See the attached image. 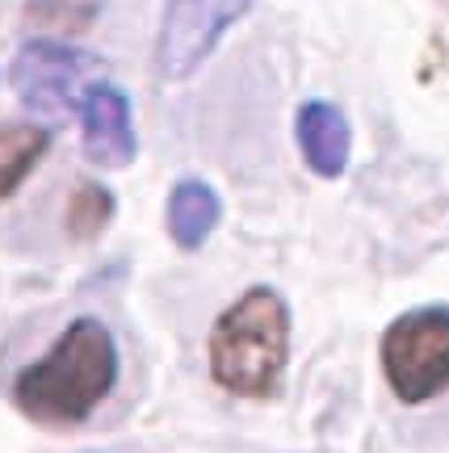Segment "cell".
Masks as SVG:
<instances>
[{"instance_id":"6da1fadb","label":"cell","mask_w":449,"mask_h":453,"mask_svg":"<svg viewBox=\"0 0 449 453\" xmlns=\"http://www.w3.org/2000/svg\"><path fill=\"white\" fill-rule=\"evenodd\" d=\"M113 382H118L113 332L93 315H81L59 332L47 353L13 378V403L30 420L67 428L89 420L113 395Z\"/></svg>"},{"instance_id":"7a4b0ae2","label":"cell","mask_w":449,"mask_h":453,"mask_svg":"<svg viewBox=\"0 0 449 453\" xmlns=\"http://www.w3.org/2000/svg\"><path fill=\"white\" fill-rule=\"evenodd\" d=\"M290 361V307L269 286H252L210 327V378L236 399H273Z\"/></svg>"},{"instance_id":"3957f363","label":"cell","mask_w":449,"mask_h":453,"mask_svg":"<svg viewBox=\"0 0 449 453\" xmlns=\"http://www.w3.org/2000/svg\"><path fill=\"white\" fill-rule=\"evenodd\" d=\"M383 373L407 407L449 390V307H420L399 315L383 336Z\"/></svg>"},{"instance_id":"277c9868","label":"cell","mask_w":449,"mask_h":453,"mask_svg":"<svg viewBox=\"0 0 449 453\" xmlns=\"http://www.w3.org/2000/svg\"><path fill=\"white\" fill-rule=\"evenodd\" d=\"M93 76H101V59L93 50L67 47V42H50V38H34L17 50L13 59V81L17 97L30 113L59 122L72 110H81L84 93L93 88Z\"/></svg>"},{"instance_id":"5b68a950","label":"cell","mask_w":449,"mask_h":453,"mask_svg":"<svg viewBox=\"0 0 449 453\" xmlns=\"http://www.w3.org/2000/svg\"><path fill=\"white\" fill-rule=\"evenodd\" d=\"M248 9L252 0H168L156 38V67L164 81H185L197 72Z\"/></svg>"},{"instance_id":"8992f818","label":"cell","mask_w":449,"mask_h":453,"mask_svg":"<svg viewBox=\"0 0 449 453\" xmlns=\"http://www.w3.org/2000/svg\"><path fill=\"white\" fill-rule=\"evenodd\" d=\"M81 127H84V156L97 168H127L139 151L135 122H130V101L122 88L97 81L81 101Z\"/></svg>"},{"instance_id":"52a82bcc","label":"cell","mask_w":449,"mask_h":453,"mask_svg":"<svg viewBox=\"0 0 449 453\" xmlns=\"http://www.w3.org/2000/svg\"><path fill=\"white\" fill-rule=\"evenodd\" d=\"M294 134H298V147H303V160L311 173H320L328 180L344 173L353 134H349V118L332 101H306L298 110Z\"/></svg>"},{"instance_id":"ba28073f","label":"cell","mask_w":449,"mask_h":453,"mask_svg":"<svg viewBox=\"0 0 449 453\" xmlns=\"http://www.w3.org/2000/svg\"><path fill=\"white\" fill-rule=\"evenodd\" d=\"M219 214H223V202L206 180H181L168 194V235L185 252H193L210 240V231L219 226Z\"/></svg>"},{"instance_id":"9c48e42d","label":"cell","mask_w":449,"mask_h":453,"mask_svg":"<svg viewBox=\"0 0 449 453\" xmlns=\"http://www.w3.org/2000/svg\"><path fill=\"white\" fill-rule=\"evenodd\" d=\"M47 151H50V130L47 127H34V122L0 127V202L30 177Z\"/></svg>"},{"instance_id":"30bf717a","label":"cell","mask_w":449,"mask_h":453,"mask_svg":"<svg viewBox=\"0 0 449 453\" xmlns=\"http://www.w3.org/2000/svg\"><path fill=\"white\" fill-rule=\"evenodd\" d=\"M113 219V194L97 180H81L67 197V235L72 240H93Z\"/></svg>"}]
</instances>
